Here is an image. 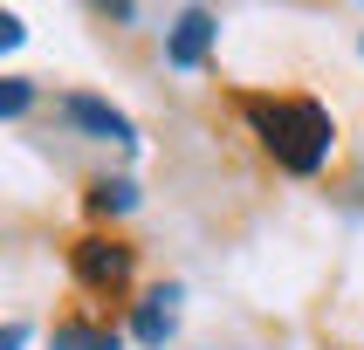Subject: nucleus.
Instances as JSON below:
<instances>
[{
	"label": "nucleus",
	"mask_w": 364,
	"mask_h": 350,
	"mask_svg": "<svg viewBox=\"0 0 364 350\" xmlns=\"http://www.w3.org/2000/svg\"><path fill=\"white\" fill-rule=\"evenodd\" d=\"M21 35H28V28H21V14H7V7H0V48H21Z\"/></svg>",
	"instance_id": "nucleus-9"
},
{
	"label": "nucleus",
	"mask_w": 364,
	"mask_h": 350,
	"mask_svg": "<svg viewBox=\"0 0 364 350\" xmlns=\"http://www.w3.org/2000/svg\"><path fill=\"white\" fill-rule=\"evenodd\" d=\"M90 350H117V329H97V337H90Z\"/></svg>",
	"instance_id": "nucleus-11"
},
{
	"label": "nucleus",
	"mask_w": 364,
	"mask_h": 350,
	"mask_svg": "<svg viewBox=\"0 0 364 350\" xmlns=\"http://www.w3.org/2000/svg\"><path fill=\"white\" fill-rule=\"evenodd\" d=\"M69 268H76V282H82V288L110 295V288L131 282V247H124V241H103V234H90V241L69 247Z\"/></svg>",
	"instance_id": "nucleus-2"
},
{
	"label": "nucleus",
	"mask_w": 364,
	"mask_h": 350,
	"mask_svg": "<svg viewBox=\"0 0 364 350\" xmlns=\"http://www.w3.org/2000/svg\"><path fill=\"white\" fill-rule=\"evenodd\" d=\"M90 337H97V329H82V323H62V329H55V350H90Z\"/></svg>",
	"instance_id": "nucleus-8"
},
{
	"label": "nucleus",
	"mask_w": 364,
	"mask_h": 350,
	"mask_svg": "<svg viewBox=\"0 0 364 350\" xmlns=\"http://www.w3.org/2000/svg\"><path fill=\"white\" fill-rule=\"evenodd\" d=\"M213 35H220V21L206 14V7H186L179 28H172V41H165V62H172V69H200L206 48H213Z\"/></svg>",
	"instance_id": "nucleus-3"
},
{
	"label": "nucleus",
	"mask_w": 364,
	"mask_h": 350,
	"mask_svg": "<svg viewBox=\"0 0 364 350\" xmlns=\"http://www.w3.org/2000/svg\"><path fill=\"white\" fill-rule=\"evenodd\" d=\"M247 117L262 124V144L275 151V165H289V172H316V165L330 158V110L323 103H309V97H282V103H268V97H247Z\"/></svg>",
	"instance_id": "nucleus-1"
},
{
	"label": "nucleus",
	"mask_w": 364,
	"mask_h": 350,
	"mask_svg": "<svg viewBox=\"0 0 364 350\" xmlns=\"http://www.w3.org/2000/svg\"><path fill=\"white\" fill-rule=\"evenodd\" d=\"M35 110V82L28 76H0V117H28Z\"/></svg>",
	"instance_id": "nucleus-7"
},
{
	"label": "nucleus",
	"mask_w": 364,
	"mask_h": 350,
	"mask_svg": "<svg viewBox=\"0 0 364 350\" xmlns=\"http://www.w3.org/2000/svg\"><path fill=\"white\" fill-rule=\"evenodd\" d=\"M138 206V185L131 179H97L90 185V213H131Z\"/></svg>",
	"instance_id": "nucleus-6"
},
{
	"label": "nucleus",
	"mask_w": 364,
	"mask_h": 350,
	"mask_svg": "<svg viewBox=\"0 0 364 350\" xmlns=\"http://www.w3.org/2000/svg\"><path fill=\"white\" fill-rule=\"evenodd\" d=\"M172 302H179V295H172V288H159V295H144V309H138V344H165V337H172Z\"/></svg>",
	"instance_id": "nucleus-5"
},
{
	"label": "nucleus",
	"mask_w": 364,
	"mask_h": 350,
	"mask_svg": "<svg viewBox=\"0 0 364 350\" xmlns=\"http://www.w3.org/2000/svg\"><path fill=\"white\" fill-rule=\"evenodd\" d=\"M21 344H28V329H21V323H0V350H21Z\"/></svg>",
	"instance_id": "nucleus-10"
},
{
	"label": "nucleus",
	"mask_w": 364,
	"mask_h": 350,
	"mask_svg": "<svg viewBox=\"0 0 364 350\" xmlns=\"http://www.w3.org/2000/svg\"><path fill=\"white\" fill-rule=\"evenodd\" d=\"M62 117L76 124V131H90V138H117V144H131V117H124V110H110L103 97H62Z\"/></svg>",
	"instance_id": "nucleus-4"
}]
</instances>
